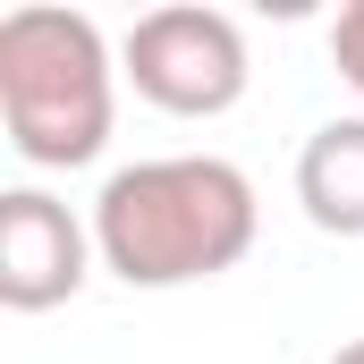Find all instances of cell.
<instances>
[{"label":"cell","instance_id":"5b68a950","mask_svg":"<svg viewBox=\"0 0 364 364\" xmlns=\"http://www.w3.org/2000/svg\"><path fill=\"white\" fill-rule=\"evenodd\" d=\"M296 203L322 237H364V119H322L296 153Z\"/></svg>","mask_w":364,"mask_h":364},{"label":"cell","instance_id":"8992f818","mask_svg":"<svg viewBox=\"0 0 364 364\" xmlns=\"http://www.w3.org/2000/svg\"><path fill=\"white\" fill-rule=\"evenodd\" d=\"M331 60H339V77L364 93V0H348V9L331 17Z\"/></svg>","mask_w":364,"mask_h":364},{"label":"cell","instance_id":"52a82bcc","mask_svg":"<svg viewBox=\"0 0 364 364\" xmlns=\"http://www.w3.org/2000/svg\"><path fill=\"white\" fill-rule=\"evenodd\" d=\"M331 364H364V339H348V348H339V356H331Z\"/></svg>","mask_w":364,"mask_h":364},{"label":"cell","instance_id":"7a4b0ae2","mask_svg":"<svg viewBox=\"0 0 364 364\" xmlns=\"http://www.w3.org/2000/svg\"><path fill=\"white\" fill-rule=\"evenodd\" d=\"M119 119V60L85 9L0 17V127L34 170H85Z\"/></svg>","mask_w":364,"mask_h":364},{"label":"cell","instance_id":"277c9868","mask_svg":"<svg viewBox=\"0 0 364 364\" xmlns=\"http://www.w3.org/2000/svg\"><path fill=\"white\" fill-rule=\"evenodd\" d=\"M93 263H102L93 255V220H77L60 195H43V186H9L0 195V305L9 314L68 305Z\"/></svg>","mask_w":364,"mask_h":364},{"label":"cell","instance_id":"3957f363","mask_svg":"<svg viewBox=\"0 0 364 364\" xmlns=\"http://www.w3.org/2000/svg\"><path fill=\"white\" fill-rule=\"evenodd\" d=\"M119 77L144 93L153 110L170 119H220L246 102V34L229 9H203V0H170V9H144L119 43Z\"/></svg>","mask_w":364,"mask_h":364},{"label":"cell","instance_id":"6da1fadb","mask_svg":"<svg viewBox=\"0 0 364 364\" xmlns=\"http://www.w3.org/2000/svg\"><path fill=\"white\" fill-rule=\"evenodd\" d=\"M263 203L255 178L220 153H161L127 161L93 195V255L127 288H195L255 255Z\"/></svg>","mask_w":364,"mask_h":364}]
</instances>
